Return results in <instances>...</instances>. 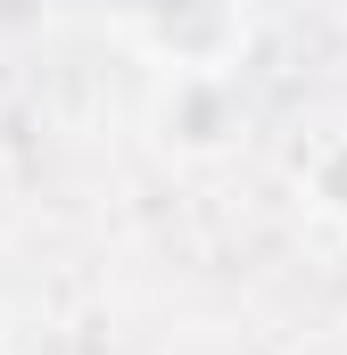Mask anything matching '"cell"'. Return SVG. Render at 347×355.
<instances>
[{"mask_svg": "<svg viewBox=\"0 0 347 355\" xmlns=\"http://www.w3.org/2000/svg\"><path fill=\"white\" fill-rule=\"evenodd\" d=\"M331 190H339V198H347V157H339V166H331Z\"/></svg>", "mask_w": 347, "mask_h": 355, "instance_id": "1", "label": "cell"}]
</instances>
